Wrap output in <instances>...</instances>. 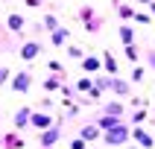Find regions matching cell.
<instances>
[{"label": "cell", "instance_id": "f546056e", "mask_svg": "<svg viewBox=\"0 0 155 149\" xmlns=\"http://www.w3.org/2000/svg\"><path fill=\"white\" fill-rule=\"evenodd\" d=\"M70 149H88V143H85V140H82V138H76V140H73V143H70Z\"/></svg>", "mask_w": 155, "mask_h": 149}, {"label": "cell", "instance_id": "d590c367", "mask_svg": "<svg viewBox=\"0 0 155 149\" xmlns=\"http://www.w3.org/2000/svg\"><path fill=\"white\" fill-rule=\"evenodd\" d=\"M152 3H155V0H152Z\"/></svg>", "mask_w": 155, "mask_h": 149}, {"label": "cell", "instance_id": "cb8c5ba5", "mask_svg": "<svg viewBox=\"0 0 155 149\" xmlns=\"http://www.w3.org/2000/svg\"><path fill=\"white\" fill-rule=\"evenodd\" d=\"M68 56H70V59H79V61L85 59V53L79 50V47H70V50H68Z\"/></svg>", "mask_w": 155, "mask_h": 149}, {"label": "cell", "instance_id": "e575fe53", "mask_svg": "<svg viewBox=\"0 0 155 149\" xmlns=\"http://www.w3.org/2000/svg\"><path fill=\"white\" fill-rule=\"evenodd\" d=\"M94 149H100V146H94Z\"/></svg>", "mask_w": 155, "mask_h": 149}, {"label": "cell", "instance_id": "277c9868", "mask_svg": "<svg viewBox=\"0 0 155 149\" xmlns=\"http://www.w3.org/2000/svg\"><path fill=\"white\" fill-rule=\"evenodd\" d=\"M79 18H82V21H85V26H88V32H100V29H103V18L97 15L94 9H79Z\"/></svg>", "mask_w": 155, "mask_h": 149}, {"label": "cell", "instance_id": "f1b7e54d", "mask_svg": "<svg viewBox=\"0 0 155 149\" xmlns=\"http://www.w3.org/2000/svg\"><path fill=\"white\" fill-rule=\"evenodd\" d=\"M143 120H147V111H135L132 114V123H143Z\"/></svg>", "mask_w": 155, "mask_h": 149}, {"label": "cell", "instance_id": "9c48e42d", "mask_svg": "<svg viewBox=\"0 0 155 149\" xmlns=\"http://www.w3.org/2000/svg\"><path fill=\"white\" fill-rule=\"evenodd\" d=\"M79 138L85 140V143H91V140H100V138H103V131H100L97 123H85V126L79 129Z\"/></svg>", "mask_w": 155, "mask_h": 149}, {"label": "cell", "instance_id": "5bb4252c", "mask_svg": "<svg viewBox=\"0 0 155 149\" xmlns=\"http://www.w3.org/2000/svg\"><path fill=\"white\" fill-rule=\"evenodd\" d=\"M100 59H103V70L105 73H108V76H117V67H120V64H117V59H114L111 53H103Z\"/></svg>", "mask_w": 155, "mask_h": 149}, {"label": "cell", "instance_id": "603a6c76", "mask_svg": "<svg viewBox=\"0 0 155 149\" xmlns=\"http://www.w3.org/2000/svg\"><path fill=\"white\" fill-rule=\"evenodd\" d=\"M61 85H64V76H50V79H44V88H47V91H59Z\"/></svg>", "mask_w": 155, "mask_h": 149}, {"label": "cell", "instance_id": "7402d4cb", "mask_svg": "<svg viewBox=\"0 0 155 149\" xmlns=\"http://www.w3.org/2000/svg\"><path fill=\"white\" fill-rule=\"evenodd\" d=\"M126 59L135 64V61H140V47L138 44H126Z\"/></svg>", "mask_w": 155, "mask_h": 149}, {"label": "cell", "instance_id": "9a60e30c", "mask_svg": "<svg viewBox=\"0 0 155 149\" xmlns=\"http://www.w3.org/2000/svg\"><path fill=\"white\" fill-rule=\"evenodd\" d=\"M68 38H70V32L64 29V26H59V29H53V32H50L53 47H64V44H68Z\"/></svg>", "mask_w": 155, "mask_h": 149}, {"label": "cell", "instance_id": "d4e9b609", "mask_svg": "<svg viewBox=\"0 0 155 149\" xmlns=\"http://www.w3.org/2000/svg\"><path fill=\"white\" fill-rule=\"evenodd\" d=\"M9 79H12V73H9V67H3V64H0V85H6Z\"/></svg>", "mask_w": 155, "mask_h": 149}, {"label": "cell", "instance_id": "3957f363", "mask_svg": "<svg viewBox=\"0 0 155 149\" xmlns=\"http://www.w3.org/2000/svg\"><path fill=\"white\" fill-rule=\"evenodd\" d=\"M59 138H61V126H59V120L53 123L50 129L38 131V143H41L44 149H47V146H56V143H59Z\"/></svg>", "mask_w": 155, "mask_h": 149}, {"label": "cell", "instance_id": "1f68e13d", "mask_svg": "<svg viewBox=\"0 0 155 149\" xmlns=\"http://www.w3.org/2000/svg\"><path fill=\"white\" fill-rule=\"evenodd\" d=\"M26 6H41V0H26Z\"/></svg>", "mask_w": 155, "mask_h": 149}, {"label": "cell", "instance_id": "30bf717a", "mask_svg": "<svg viewBox=\"0 0 155 149\" xmlns=\"http://www.w3.org/2000/svg\"><path fill=\"white\" fill-rule=\"evenodd\" d=\"M0 143H3V149H24V138H21L18 131H6V134H0Z\"/></svg>", "mask_w": 155, "mask_h": 149}, {"label": "cell", "instance_id": "d6986e66", "mask_svg": "<svg viewBox=\"0 0 155 149\" xmlns=\"http://www.w3.org/2000/svg\"><path fill=\"white\" fill-rule=\"evenodd\" d=\"M117 35H120V41H123V44H135V29H132L129 24H123L120 29H117Z\"/></svg>", "mask_w": 155, "mask_h": 149}, {"label": "cell", "instance_id": "484cf974", "mask_svg": "<svg viewBox=\"0 0 155 149\" xmlns=\"http://www.w3.org/2000/svg\"><path fill=\"white\" fill-rule=\"evenodd\" d=\"M132 21H138V24H149L152 21V15H143V12H135V18Z\"/></svg>", "mask_w": 155, "mask_h": 149}, {"label": "cell", "instance_id": "8fae6325", "mask_svg": "<svg viewBox=\"0 0 155 149\" xmlns=\"http://www.w3.org/2000/svg\"><path fill=\"white\" fill-rule=\"evenodd\" d=\"M82 70H85V73H100V70H103V59H100V56H85V59H82Z\"/></svg>", "mask_w": 155, "mask_h": 149}, {"label": "cell", "instance_id": "4dcf8cb0", "mask_svg": "<svg viewBox=\"0 0 155 149\" xmlns=\"http://www.w3.org/2000/svg\"><path fill=\"white\" fill-rule=\"evenodd\" d=\"M147 61H149V64L155 67V50H147Z\"/></svg>", "mask_w": 155, "mask_h": 149}, {"label": "cell", "instance_id": "d6a6232c", "mask_svg": "<svg viewBox=\"0 0 155 149\" xmlns=\"http://www.w3.org/2000/svg\"><path fill=\"white\" fill-rule=\"evenodd\" d=\"M138 3H147V6H149V3H152V0H138Z\"/></svg>", "mask_w": 155, "mask_h": 149}, {"label": "cell", "instance_id": "52a82bcc", "mask_svg": "<svg viewBox=\"0 0 155 149\" xmlns=\"http://www.w3.org/2000/svg\"><path fill=\"white\" fill-rule=\"evenodd\" d=\"M108 91H111V94H117V96H129V94H132L129 82H126V79H120V76H108Z\"/></svg>", "mask_w": 155, "mask_h": 149}, {"label": "cell", "instance_id": "5b68a950", "mask_svg": "<svg viewBox=\"0 0 155 149\" xmlns=\"http://www.w3.org/2000/svg\"><path fill=\"white\" fill-rule=\"evenodd\" d=\"M53 123H56V120H53V117H50L47 111H32V114H29V126H32L35 131H44V129H50Z\"/></svg>", "mask_w": 155, "mask_h": 149}, {"label": "cell", "instance_id": "4316f807", "mask_svg": "<svg viewBox=\"0 0 155 149\" xmlns=\"http://www.w3.org/2000/svg\"><path fill=\"white\" fill-rule=\"evenodd\" d=\"M50 70H53V73H59V76H68L64 67H61V61H50Z\"/></svg>", "mask_w": 155, "mask_h": 149}, {"label": "cell", "instance_id": "83f0119b", "mask_svg": "<svg viewBox=\"0 0 155 149\" xmlns=\"http://www.w3.org/2000/svg\"><path fill=\"white\" fill-rule=\"evenodd\" d=\"M132 79H135V82L143 79V67H140V64H138V67H132Z\"/></svg>", "mask_w": 155, "mask_h": 149}, {"label": "cell", "instance_id": "6da1fadb", "mask_svg": "<svg viewBox=\"0 0 155 149\" xmlns=\"http://www.w3.org/2000/svg\"><path fill=\"white\" fill-rule=\"evenodd\" d=\"M103 140H105V146H126V143L132 140V129L120 120L117 126H111L108 131H103Z\"/></svg>", "mask_w": 155, "mask_h": 149}, {"label": "cell", "instance_id": "836d02e7", "mask_svg": "<svg viewBox=\"0 0 155 149\" xmlns=\"http://www.w3.org/2000/svg\"><path fill=\"white\" fill-rule=\"evenodd\" d=\"M47 149H56V146H47Z\"/></svg>", "mask_w": 155, "mask_h": 149}, {"label": "cell", "instance_id": "2e32d148", "mask_svg": "<svg viewBox=\"0 0 155 149\" xmlns=\"http://www.w3.org/2000/svg\"><path fill=\"white\" fill-rule=\"evenodd\" d=\"M29 114H32V108H21V111H15V131H21V129L29 126Z\"/></svg>", "mask_w": 155, "mask_h": 149}, {"label": "cell", "instance_id": "e0dca14e", "mask_svg": "<svg viewBox=\"0 0 155 149\" xmlns=\"http://www.w3.org/2000/svg\"><path fill=\"white\" fill-rule=\"evenodd\" d=\"M94 123L100 126V131H108L111 126H117V123H120V117H108V114H100V117H97Z\"/></svg>", "mask_w": 155, "mask_h": 149}, {"label": "cell", "instance_id": "7a4b0ae2", "mask_svg": "<svg viewBox=\"0 0 155 149\" xmlns=\"http://www.w3.org/2000/svg\"><path fill=\"white\" fill-rule=\"evenodd\" d=\"M9 88L18 91V94H26V91L32 88V73H29V70H18L15 76L9 79Z\"/></svg>", "mask_w": 155, "mask_h": 149}, {"label": "cell", "instance_id": "8992f818", "mask_svg": "<svg viewBox=\"0 0 155 149\" xmlns=\"http://www.w3.org/2000/svg\"><path fill=\"white\" fill-rule=\"evenodd\" d=\"M132 140H135V143H140V149H152V146H155V138L149 134L147 129H140V126H135V129H132Z\"/></svg>", "mask_w": 155, "mask_h": 149}, {"label": "cell", "instance_id": "44dd1931", "mask_svg": "<svg viewBox=\"0 0 155 149\" xmlns=\"http://www.w3.org/2000/svg\"><path fill=\"white\" fill-rule=\"evenodd\" d=\"M117 15H120L123 21H132V18H135V9H132L129 3H117Z\"/></svg>", "mask_w": 155, "mask_h": 149}, {"label": "cell", "instance_id": "ba28073f", "mask_svg": "<svg viewBox=\"0 0 155 149\" xmlns=\"http://www.w3.org/2000/svg\"><path fill=\"white\" fill-rule=\"evenodd\" d=\"M38 53H41V41H26L21 50H18V56L24 61H32V59H38Z\"/></svg>", "mask_w": 155, "mask_h": 149}, {"label": "cell", "instance_id": "ac0fdd59", "mask_svg": "<svg viewBox=\"0 0 155 149\" xmlns=\"http://www.w3.org/2000/svg\"><path fill=\"white\" fill-rule=\"evenodd\" d=\"M59 18H56V15H44L41 18V24H38V29H47V32H53V29H59Z\"/></svg>", "mask_w": 155, "mask_h": 149}, {"label": "cell", "instance_id": "4fadbf2b", "mask_svg": "<svg viewBox=\"0 0 155 149\" xmlns=\"http://www.w3.org/2000/svg\"><path fill=\"white\" fill-rule=\"evenodd\" d=\"M6 26H9V32H24V26H26V21L18 12H12V15L6 18Z\"/></svg>", "mask_w": 155, "mask_h": 149}, {"label": "cell", "instance_id": "ffe728a7", "mask_svg": "<svg viewBox=\"0 0 155 149\" xmlns=\"http://www.w3.org/2000/svg\"><path fill=\"white\" fill-rule=\"evenodd\" d=\"M91 88H94V79H91V76H82V79H79V82H76V88H73V91H76V94H88V91H91Z\"/></svg>", "mask_w": 155, "mask_h": 149}, {"label": "cell", "instance_id": "7c38bea8", "mask_svg": "<svg viewBox=\"0 0 155 149\" xmlns=\"http://www.w3.org/2000/svg\"><path fill=\"white\" fill-rule=\"evenodd\" d=\"M123 111H126V108H123L120 99H111V102L103 105V114H108V117H120V120H123Z\"/></svg>", "mask_w": 155, "mask_h": 149}]
</instances>
